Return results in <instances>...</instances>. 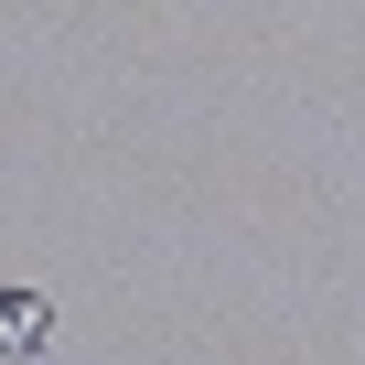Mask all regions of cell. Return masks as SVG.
<instances>
[{"mask_svg": "<svg viewBox=\"0 0 365 365\" xmlns=\"http://www.w3.org/2000/svg\"><path fill=\"white\" fill-rule=\"evenodd\" d=\"M43 333H54L43 290H0V354H43Z\"/></svg>", "mask_w": 365, "mask_h": 365, "instance_id": "1", "label": "cell"}]
</instances>
